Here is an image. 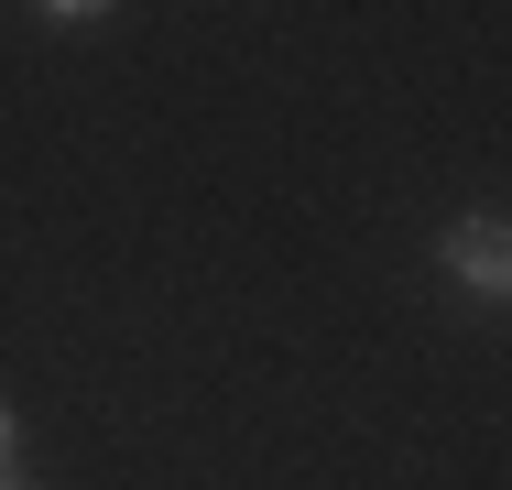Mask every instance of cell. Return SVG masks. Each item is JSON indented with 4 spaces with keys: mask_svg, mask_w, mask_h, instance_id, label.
<instances>
[{
    "mask_svg": "<svg viewBox=\"0 0 512 490\" xmlns=\"http://www.w3.org/2000/svg\"><path fill=\"white\" fill-rule=\"evenodd\" d=\"M436 262L480 294V305H502V294H512V240H502V218H491V207H469V218L436 240Z\"/></svg>",
    "mask_w": 512,
    "mask_h": 490,
    "instance_id": "1",
    "label": "cell"
},
{
    "mask_svg": "<svg viewBox=\"0 0 512 490\" xmlns=\"http://www.w3.org/2000/svg\"><path fill=\"white\" fill-rule=\"evenodd\" d=\"M55 22H99V11H120V0H44Z\"/></svg>",
    "mask_w": 512,
    "mask_h": 490,
    "instance_id": "2",
    "label": "cell"
},
{
    "mask_svg": "<svg viewBox=\"0 0 512 490\" xmlns=\"http://www.w3.org/2000/svg\"><path fill=\"white\" fill-rule=\"evenodd\" d=\"M11 458H22V414L0 403V469H11Z\"/></svg>",
    "mask_w": 512,
    "mask_h": 490,
    "instance_id": "3",
    "label": "cell"
},
{
    "mask_svg": "<svg viewBox=\"0 0 512 490\" xmlns=\"http://www.w3.org/2000/svg\"><path fill=\"white\" fill-rule=\"evenodd\" d=\"M0 490H22V469H0Z\"/></svg>",
    "mask_w": 512,
    "mask_h": 490,
    "instance_id": "4",
    "label": "cell"
}]
</instances>
